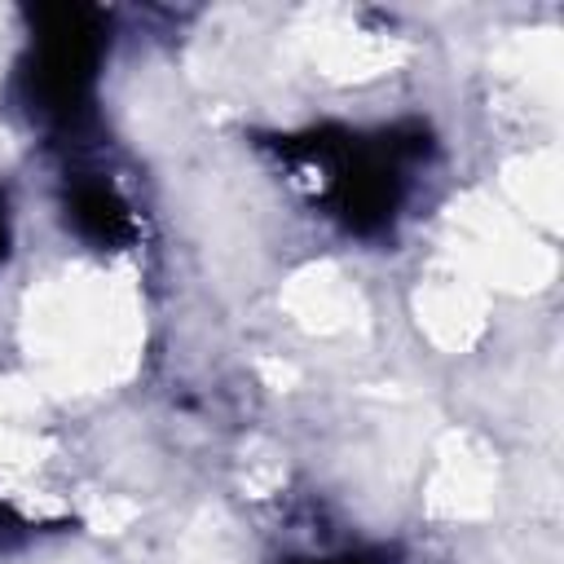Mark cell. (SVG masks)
<instances>
[{
    "mask_svg": "<svg viewBox=\"0 0 564 564\" xmlns=\"http://www.w3.org/2000/svg\"><path fill=\"white\" fill-rule=\"evenodd\" d=\"M300 154L317 167V189L330 216H339L352 234H379L405 198V172L423 154V132H344L339 141H304Z\"/></svg>",
    "mask_w": 564,
    "mask_h": 564,
    "instance_id": "cell-1",
    "label": "cell"
},
{
    "mask_svg": "<svg viewBox=\"0 0 564 564\" xmlns=\"http://www.w3.org/2000/svg\"><path fill=\"white\" fill-rule=\"evenodd\" d=\"M31 62L22 70L26 110L53 128H75L88 115L93 79L101 62L97 13L88 9H40Z\"/></svg>",
    "mask_w": 564,
    "mask_h": 564,
    "instance_id": "cell-2",
    "label": "cell"
},
{
    "mask_svg": "<svg viewBox=\"0 0 564 564\" xmlns=\"http://www.w3.org/2000/svg\"><path fill=\"white\" fill-rule=\"evenodd\" d=\"M66 225L88 247H123L132 238V207L106 176H75L66 185Z\"/></svg>",
    "mask_w": 564,
    "mask_h": 564,
    "instance_id": "cell-3",
    "label": "cell"
},
{
    "mask_svg": "<svg viewBox=\"0 0 564 564\" xmlns=\"http://www.w3.org/2000/svg\"><path fill=\"white\" fill-rule=\"evenodd\" d=\"M304 564H375L366 555H330V560H304Z\"/></svg>",
    "mask_w": 564,
    "mask_h": 564,
    "instance_id": "cell-4",
    "label": "cell"
},
{
    "mask_svg": "<svg viewBox=\"0 0 564 564\" xmlns=\"http://www.w3.org/2000/svg\"><path fill=\"white\" fill-rule=\"evenodd\" d=\"M4 247H9V216H4V198H0V260H4Z\"/></svg>",
    "mask_w": 564,
    "mask_h": 564,
    "instance_id": "cell-5",
    "label": "cell"
}]
</instances>
